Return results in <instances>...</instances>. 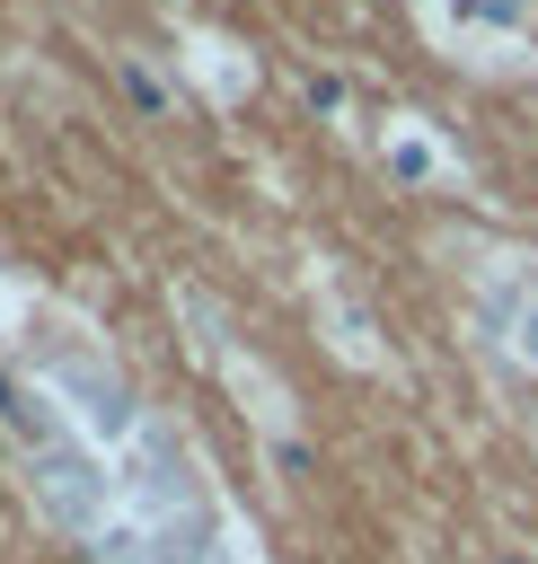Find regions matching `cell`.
<instances>
[{"label": "cell", "mask_w": 538, "mask_h": 564, "mask_svg": "<svg viewBox=\"0 0 538 564\" xmlns=\"http://www.w3.org/2000/svg\"><path fill=\"white\" fill-rule=\"evenodd\" d=\"M379 159H388L406 185H441V176H450V150H441V141H432L415 115H388V132H379Z\"/></svg>", "instance_id": "cell-1"}, {"label": "cell", "mask_w": 538, "mask_h": 564, "mask_svg": "<svg viewBox=\"0 0 538 564\" xmlns=\"http://www.w3.org/2000/svg\"><path fill=\"white\" fill-rule=\"evenodd\" d=\"M309 106H318V115H335V123H344V115H353V88H344V79H326V70H318V79H309Z\"/></svg>", "instance_id": "cell-2"}, {"label": "cell", "mask_w": 538, "mask_h": 564, "mask_svg": "<svg viewBox=\"0 0 538 564\" xmlns=\"http://www.w3.org/2000/svg\"><path fill=\"white\" fill-rule=\"evenodd\" d=\"M123 88H132V97H141V115H168V88H159V79H150V70H141V62H123Z\"/></svg>", "instance_id": "cell-3"}]
</instances>
